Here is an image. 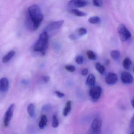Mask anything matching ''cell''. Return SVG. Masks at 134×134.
Instances as JSON below:
<instances>
[{"label":"cell","mask_w":134,"mask_h":134,"mask_svg":"<svg viewBox=\"0 0 134 134\" xmlns=\"http://www.w3.org/2000/svg\"><path fill=\"white\" fill-rule=\"evenodd\" d=\"M28 16L34 23L37 30L44 19V15L40 7L37 4H34L29 7Z\"/></svg>","instance_id":"6da1fadb"},{"label":"cell","mask_w":134,"mask_h":134,"mask_svg":"<svg viewBox=\"0 0 134 134\" xmlns=\"http://www.w3.org/2000/svg\"><path fill=\"white\" fill-rule=\"evenodd\" d=\"M49 35L46 31H44L41 34L37 41L34 46V51L40 52L44 56L48 47Z\"/></svg>","instance_id":"7a4b0ae2"},{"label":"cell","mask_w":134,"mask_h":134,"mask_svg":"<svg viewBox=\"0 0 134 134\" xmlns=\"http://www.w3.org/2000/svg\"><path fill=\"white\" fill-rule=\"evenodd\" d=\"M117 31L120 40L122 42L126 41L131 37L130 31L123 24H120L118 26Z\"/></svg>","instance_id":"3957f363"},{"label":"cell","mask_w":134,"mask_h":134,"mask_svg":"<svg viewBox=\"0 0 134 134\" xmlns=\"http://www.w3.org/2000/svg\"><path fill=\"white\" fill-rule=\"evenodd\" d=\"M102 122L99 119H95L91 123L89 133L90 134H98L101 132Z\"/></svg>","instance_id":"277c9868"},{"label":"cell","mask_w":134,"mask_h":134,"mask_svg":"<svg viewBox=\"0 0 134 134\" xmlns=\"http://www.w3.org/2000/svg\"><path fill=\"white\" fill-rule=\"evenodd\" d=\"M102 93L101 87L98 86L93 87L90 91V96L93 102H96L100 98Z\"/></svg>","instance_id":"5b68a950"},{"label":"cell","mask_w":134,"mask_h":134,"mask_svg":"<svg viewBox=\"0 0 134 134\" xmlns=\"http://www.w3.org/2000/svg\"><path fill=\"white\" fill-rule=\"evenodd\" d=\"M15 107V104H12L9 106L5 114L4 120H3V123H4V126L5 127L8 126L9 122L12 118Z\"/></svg>","instance_id":"8992f818"},{"label":"cell","mask_w":134,"mask_h":134,"mask_svg":"<svg viewBox=\"0 0 134 134\" xmlns=\"http://www.w3.org/2000/svg\"><path fill=\"white\" fill-rule=\"evenodd\" d=\"M64 20H60L51 22L45 28L44 31L48 32H52L60 28L64 23Z\"/></svg>","instance_id":"52a82bcc"},{"label":"cell","mask_w":134,"mask_h":134,"mask_svg":"<svg viewBox=\"0 0 134 134\" xmlns=\"http://www.w3.org/2000/svg\"><path fill=\"white\" fill-rule=\"evenodd\" d=\"M88 4V2L87 0H70L68 6L71 8H82Z\"/></svg>","instance_id":"ba28073f"},{"label":"cell","mask_w":134,"mask_h":134,"mask_svg":"<svg viewBox=\"0 0 134 134\" xmlns=\"http://www.w3.org/2000/svg\"><path fill=\"white\" fill-rule=\"evenodd\" d=\"M121 79L123 83L126 84H131L134 82L133 77L127 72H123L121 74Z\"/></svg>","instance_id":"9c48e42d"},{"label":"cell","mask_w":134,"mask_h":134,"mask_svg":"<svg viewBox=\"0 0 134 134\" xmlns=\"http://www.w3.org/2000/svg\"><path fill=\"white\" fill-rule=\"evenodd\" d=\"M118 76L115 73L109 72L106 75L105 78V82L109 85H113L118 82Z\"/></svg>","instance_id":"30bf717a"},{"label":"cell","mask_w":134,"mask_h":134,"mask_svg":"<svg viewBox=\"0 0 134 134\" xmlns=\"http://www.w3.org/2000/svg\"><path fill=\"white\" fill-rule=\"evenodd\" d=\"M9 82L8 79L3 78L0 79V91L6 92L9 89Z\"/></svg>","instance_id":"8fae6325"},{"label":"cell","mask_w":134,"mask_h":134,"mask_svg":"<svg viewBox=\"0 0 134 134\" xmlns=\"http://www.w3.org/2000/svg\"><path fill=\"white\" fill-rule=\"evenodd\" d=\"M96 83V78L94 75L90 74L87 77L86 81V84L88 86L93 87Z\"/></svg>","instance_id":"7c38bea8"},{"label":"cell","mask_w":134,"mask_h":134,"mask_svg":"<svg viewBox=\"0 0 134 134\" xmlns=\"http://www.w3.org/2000/svg\"><path fill=\"white\" fill-rule=\"evenodd\" d=\"M15 53V52L13 50L10 51L8 53L2 58V62L4 63H8L14 56Z\"/></svg>","instance_id":"4fadbf2b"},{"label":"cell","mask_w":134,"mask_h":134,"mask_svg":"<svg viewBox=\"0 0 134 134\" xmlns=\"http://www.w3.org/2000/svg\"><path fill=\"white\" fill-rule=\"evenodd\" d=\"M47 122H48V119L46 116L44 115H42L41 116V120L38 124L39 128L41 129H44L47 125Z\"/></svg>","instance_id":"5bb4252c"},{"label":"cell","mask_w":134,"mask_h":134,"mask_svg":"<svg viewBox=\"0 0 134 134\" xmlns=\"http://www.w3.org/2000/svg\"><path fill=\"white\" fill-rule=\"evenodd\" d=\"M132 61L129 57H127L125 58L123 60L122 65L123 67L126 70H128L130 69L131 66L132 65Z\"/></svg>","instance_id":"9a60e30c"},{"label":"cell","mask_w":134,"mask_h":134,"mask_svg":"<svg viewBox=\"0 0 134 134\" xmlns=\"http://www.w3.org/2000/svg\"><path fill=\"white\" fill-rule=\"evenodd\" d=\"M27 111L31 117H34L35 115V106L33 104H30L27 108Z\"/></svg>","instance_id":"2e32d148"},{"label":"cell","mask_w":134,"mask_h":134,"mask_svg":"<svg viewBox=\"0 0 134 134\" xmlns=\"http://www.w3.org/2000/svg\"><path fill=\"white\" fill-rule=\"evenodd\" d=\"M70 12L75 15L78 17H85L87 15V13L86 12L80 11L76 9H72L70 10Z\"/></svg>","instance_id":"e0dca14e"},{"label":"cell","mask_w":134,"mask_h":134,"mask_svg":"<svg viewBox=\"0 0 134 134\" xmlns=\"http://www.w3.org/2000/svg\"><path fill=\"white\" fill-rule=\"evenodd\" d=\"M111 56L113 60L118 61L120 59L121 54L119 50H113L111 52Z\"/></svg>","instance_id":"ac0fdd59"},{"label":"cell","mask_w":134,"mask_h":134,"mask_svg":"<svg viewBox=\"0 0 134 134\" xmlns=\"http://www.w3.org/2000/svg\"><path fill=\"white\" fill-rule=\"evenodd\" d=\"M95 68L101 74H103L105 72V67L100 63H97L95 65Z\"/></svg>","instance_id":"d6986e66"},{"label":"cell","mask_w":134,"mask_h":134,"mask_svg":"<svg viewBox=\"0 0 134 134\" xmlns=\"http://www.w3.org/2000/svg\"><path fill=\"white\" fill-rule=\"evenodd\" d=\"M71 101H68L66 104V107L63 111V115L64 116H66L68 115L71 110Z\"/></svg>","instance_id":"ffe728a7"},{"label":"cell","mask_w":134,"mask_h":134,"mask_svg":"<svg viewBox=\"0 0 134 134\" xmlns=\"http://www.w3.org/2000/svg\"><path fill=\"white\" fill-rule=\"evenodd\" d=\"M88 21L90 23L92 24H97L100 22L101 20L98 17L93 16L90 17L88 19Z\"/></svg>","instance_id":"44dd1931"},{"label":"cell","mask_w":134,"mask_h":134,"mask_svg":"<svg viewBox=\"0 0 134 134\" xmlns=\"http://www.w3.org/2000/svg\"><path fill=\"white\" fill-rule=\"evenodd\" d=\"M130 134H134V114L131 119L129 126Z\"/></svg>","instance_id":"7402d4cb"},{"label":"cell","mask_w":134,"mask_h":134,"mask_svg":"<svg viewBox=\"0 0 134 134\" xmlns=\"http://www.w3.org/2000/svg\"><path fill=\"white\" fill-rule=\"evenodd\" d=\"M87 55L88 58L90 60H96L97 59V55L92 50H87Z\"/></svg>","instance_id":"603a6c76"},{"label":"cell","mask_w":134,"mask_h":134,"mask_svg":"<svg viewBox=\"0 0 134 134\" xmlns=\"http://www.w3.org/2000/svg\"><path fill=\"white\" fill-rule=\"evenodd\" d=\"M53 122L52 123L53 127V128H56L58 127L59 124V120L57 118V116L55 115H53Z\"/></svg>","instance_id":"cb8c5ba5"},{"label":"cell","mask_w":134,"mask_h":134,"mask_svg":"<svg viewBox=\"0 0 134 134\" xmlns=\"http://www.w3.org/2000/svg\"><path fill=\"white\" fill-rule=\"evenodd\" d=\"M77 31L79 36H83L87 33V30L84 28H80L78 29Z\"/></svg>","instance_id":"d4e9b609"},{"label":"cell","mask_w":134,"mask_h":134,"mask_svg":"<svg viewBox=\"0 0 134 134\" xmlns=\"http://www.w3.org/2000/svg\"><path fill=\"white\" fill-rule=\"evenodd\" d=\"M94 5L96 7H100L103 5L102 0H93Z\"/></svg>","instance_id":"484cf974"},{"label":"cell","mask_w":134,"mask_h":134,"mask_svg":"<svg viewBox=\"0 0 134 134\" xmlns=\"http://www.w3.org/2000/svg\"><path fill=\"white\" fill-rule=\"evenodd\" d=\"M65 69L69 72H73L75 70V68L73 65H69L65 66Z\"/></svg>","instance_id":"4316f807"},{"label":"cell","mask_w":134,"mask_h":134,"mask_svg":"<svg viewBox=\"0 0 134 134\" xmlns=\"http://www.w3.org/2000/svg\"><path fill=\"white\" fill-rule=\"evenodd\" d=\"M52 109V106L49 104H46L44 105L42 108V110L43 111H48L49 110H51Z\"/></svg>","instance_id":"83f0119b"},{"label":"cell","mask_w":134,"mask_h":134,"mask_svg":"<svg viewBox=\"0 0 134 134\" xmlns=\"http://www.w3.org/2000/svg\"><path fill=\"white\" fill-rule=\"evenodd\" d=\"M83 57L82 56H79L76 59V62L78 64L81 65L83 63Z\"/></svg>","instance_id":"f1b7e54d"},{"label":"cell","mask_w":134,"mask_h":134,"mask_svg":"<svg viewBox=\"0 0 134 134\" xmlns=\"http://www.w3.org/2000/svg\"><path fill=\"white\" fill-rule=\"evenodd\" d=\"M69 37L72 40H76L79 38L78 35L75 34H72L69 35Z\"/></svg>","instance_id":"f546056e"},{"label":"cell","mask_w":134,"mask_h":134,"mask_svg":"<svg viewBox=\"0 0 134 134\" xmlns=\"http://www.w3.org/2000/svg\"><path fill=\"white\" fill-rule=\"evenodd\" d=\"M55 93L57 96L60 98L64 97V96H65V94H64L60 92V91H56L55 92Z\"/></svg>","instance_id":"4dcf8cb0"},{"label":"cell","mask_w":134,"mask_h":134,"mask_svg":"<svg viewBox=\"0 0 134 134\" xmlns=\"http://www.w3.org/2000/svg\"><path fill=\"white\" fill-rule=\"evenodd\" d=\"M42 80L44 82L47 83L50 80V77L48 76H44L42 77Z\"/></svg>","instance_id":"1f68e13d"},{"label":"cell","mask_w":134,"mask_h":134,"mask_svg":"<svg viewBox=\"0 0 134 134\" xmlns=\"http://www.w3.org/2000/svg\"><path fill=\"white\" fill-rule=\"evenodd\" d=\"M88 70L87 68H84V69L82 71V72H81V74L82 75L85 76L87 74H88Z\"/></svg>","instance_id":"d6a6232c"},{"label":"cell","mask_w":134,"mask_h":134,"mask_svg":"<svg viewBox=\"0 0 134 134\" xmlns=\"http://www.w3.org/2000/svg\"><path fill=\"white\" fill-rule=\"evenodd\" d=\"M131 104L132 107L134 108V98L131 101Z\"/></svg>","instance_id":"836d02e7"},{"label":"cell","mask_w":134,"mask_h":134,"mask_svg":"<svg viewBox=\"0 0 134 134\" xmlns=\"http://www.w3.org/2000/svg\"><path fill=\"white\" fill-rule=\"evenodd\" d=\"M109 61L108 60H106L105 61V64L106 65H108L109 63Z\"/></svg>","instance_id":"e575fe53"},{"label":"cell","mask_w":134,"mask_h":134,"mask_svg":"<svg viewBox=\"0 0 134 134\" xmlns=\"http://www.w3.org/2000/svg\"><path fill=\"white\" fill-rule=\"evenodd\" d=\"M133 72H134V68H133Z\"/></svg>","instance_id":"d590c367"}]
</instances>
